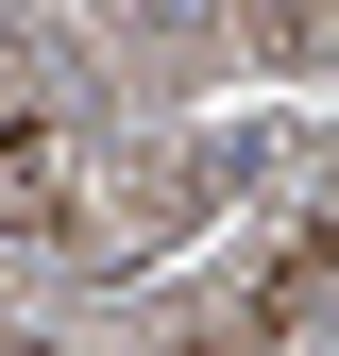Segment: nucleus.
<instances>
[{
  "instance_id": "nucleus-1",
  "label": "nucleus",
  "mask_w": 339,
  "mask_h": 356,
  "mask_svg": "<svg viewBox=\"0 0 339 356\" xmlns=\"http://www.w3.org/2000/svg\"><path fill=\"white\" fill-rule=\"evenodd\" d=\"M322 272H339V204H322L288 254H272V323H306V305H322Z\"/></svg>"
},
{
  "instance_id": "nucleus-2",
  "label": "nucleus",
  "mask_w": 339,
  "mask_h": 356,
  "mask_svg": "<svg viewBox=\"0 0 339 356\" xmlns=\"http://www.w3.org/2000/svg\"><path fill=\"white\" fill-rule=\"evenodd\" d=\"M0 356H34V339H0Z\"/></svg>"
}]
</instances>
